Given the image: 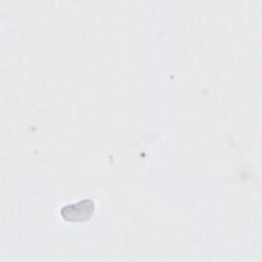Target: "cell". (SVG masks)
I'll return each instance as SVG.
<instances>
[{
    "mask_svg": "<svg viewBox=\"0 0 262 262\" xmlns=\"http://www.w3.org/2000/svg\"><path fill=\"white\" fill-rule=\"evenodd\" d=\"M94 210V202L91 199H84L63 206L60 209V215L69 222H84L92 217Z\"/></svg>",
    "mask_w": 262,
    "mask_h": 262,
    "instance_id": "6da1fadb",
    "label": "cell"
}]
</instances>
